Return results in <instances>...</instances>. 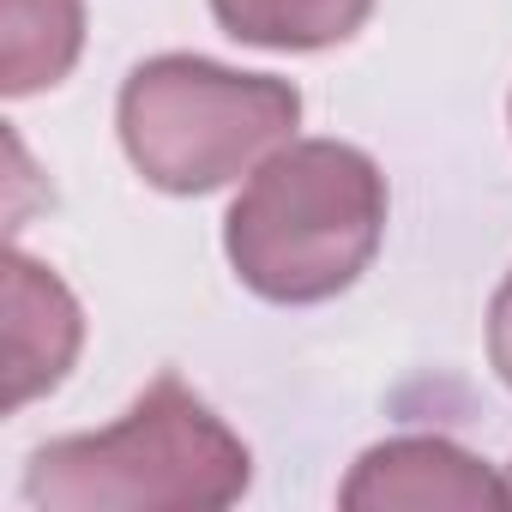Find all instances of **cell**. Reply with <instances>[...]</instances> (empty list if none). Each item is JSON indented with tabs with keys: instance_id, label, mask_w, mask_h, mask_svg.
I'll return each mask as SVG.
<instances>
[{
	"instance_id": "cell-7",
	"label": "cell",
	"mask_w": 512,
	"mask_h": 512,
	"mask_svg": "<svg viewBox=\"0 0 512 512\" xmlns=\"http://www.w3.org/2000/svg\"><path fill=\"white\" fill-rule=\"evenodd\" d=\"M211 13L235 43L308 55V49L350 43L368 25L374 0H211Z\"/></svg>"
},
{
	"instance_id": "cell-1",
	"label": "cell",
	"mask_w": 512,
	"mask_h": 512,
	"mask_svg": "<svg viewBox=\"0 0 512 512\" xmlns=\"http://www.w3.org/2000/svg\"><path fill=\"white\" fill-rule=\"evenodd\" d=\"M386 235V175L344 139H290L247 175L223 217L235 278L278 308L350 290Z\"/></svg>"
},
{
	"instance_id": "cell-5",
	"label": "cell",
	"mask_w": 512,
	"mask_h": 512,
	"mask_svg": "<svg viewBox=\"0 0 512 512\" xmlns=\"http://www.w3.org/2000/svg\"><path fill=\"white\" fill-rule=\"evenodd\" d=\"M85 344V314L73 290L37 266L31 253H7V404H31L67 380Z\"/></svg>"
},
{
	"instance_id": "cell-6",
	"label": "cell",
	"mask_w": 512,
	"mask_h": 512,
	"mask_svg": "<svg viewBox=\"0 0 512 512\" xmlns=\"http://www.w3.org/2000/svg\"><path fill=\"white\" fill-rule=\"evenodd\" d=\"M7 37H0V91L31 97L73 73L85 49V0H0Z\"/></svg>"
},
{
	"instance_id": "cell-4",
	"label": "cell",
	"mask_w": 512,
	"mask_h": 512,
	"mask_svg": "<svg viewBox=\"0 0 512 512\" xmlns=\"http://www.w3.org/2000/svg\"><path fill=\"white\" fill-rule=\"evenodd\" d=\"M338 500L350 512H494L512 506V488L458 440L398 434L350 464Z\"/></svg>"
},
{
	"instance_id": "cell-2",
	"label": "cell",
	"mask_w": 512,
	"mask_h": 512,
	"mask_svg": "<svg viewBox=\"0 0 512 512\" xmlns=\"http://www.w3.org/2000/svg\"><path fill=\"white\" fill-rule=\"evenodd\" d=\"M247 482L241 434L181 374H157L121 422L37 446L25 500L49 512H217Z\"/></svg>"
},
{
	"instance_id": "cell-9",
	"label": "cell",
	"mask_w": 512,
	"mask_h": 512,
	"mask_svg": "<svg viewBox=\"0 0 512 512\" xmlns=\"http://www.w3.org/2000/svg\"><path fill=\"white\" fill-rule=\"evenodd\" d=\"M506 488H512V464H506Z\"/></svg>"
},
{
	"instance_id": "cell-8",
	"label": "cell",
	"mask_w": 512,
	"mask_h": 512,
	"mask_svg": "<svg viewBox=\"0 0 512 512\" xmlns=\"http://www.w3.org/2000/svg\"><path fill=\"white\" fill-rule=\"evenodd\" d=\"M488 362H494V374L512 386V272H506V284H500L494 302H488Z\"/></svg>"
},
{
	"instance_id": "cell-3",
	"label": "cell",
	"mask_w": 512,
	"mask_h": 512,
	"mask_svg": "<svg viewBox=\"0 0 512 512\" xmlns=\"http://www.w3.org/2000/svg\"><path fill=\"white\" fill-rule=\"evenodd\" d=\"M302 91L272 73H235L205 55H151L127 73L115 127L133 169L163 193H217L290 145Z\"/></svg>"
}]
</instances>
